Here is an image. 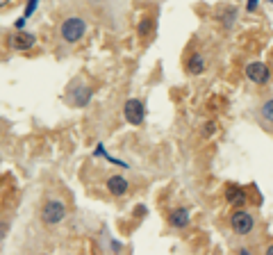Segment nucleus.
Instances as JSON below:
<instances>
[{
    "instance_id": "obj_1",
    "label": "nucleus",
    "mask_w": 273,
    "mask_h": 255,
    "mask_svg": "<svg viewBox=\"0 0 273 255\" xmlns=\"http://www.w3.org/2000/svg\"><path fill=\"white\" fill-rule=\"evenodd\" d=\"M87 35V21L82 16H68L62 21L60 25V36L66 43H77L82 41V36Z\"/></svg>"
},
{
    "instance_id": "obj_2",
    "label": "nucleus",
    "mask_w": 273,
    "mask_h": 255,
    "mask_svg": "<svg viewBox=\"0 0 273 255\" xmlns=\"http://www.w3.org/2000/svg\"><path fill=\"white\" fill-rule=\"evenodd\" d=\"M66 214H68V208H66V203L60 201V198H48L46 203L41 205V221L46 225H57L66 219Z\"/></svg>"
},
{
    "instance_id": "obj_3",
    "label": "nucleus",
    "mask_w": 273,
    "mask_h": 255,
    "mask_svg": "<svg viewBox=\"0 0 273 255\" xmlns=\"http://www.w3.org/2000/svg\"><path fill=\"white\" fill-rule=\"evenodd\" d=\"M230 225H232V230H235V235L246 237V235H250V232L255 230V217L248 210H235L230 217Z\"/></svg>"
},
{
    "instance_id": "obj_4",
    "label": "nucleus",
    "mask_w": 273,
    "mask_h": 255,
    "mask_svg": "<svg viewBox=\"0 0 273 255\" xmlns=\"http://www.w3.org/2000/svg\"><path fill=\"white\" fill-rule=\"evenodd\" d=\"M91 96H94L91 87H87V84H82V82H75L71 89H68V94H66V101L73 107H87L91 101Z\"/></svg>"
},
{
    "instance_id": "obj_5",
    "label": "nucleus",
    "mask_w": 273,
    "mask_h": 255,
    "mask_svg": "<svg viewBox=\"0 0 273 255\" xmlns=\"http://www.w3.org/2000/svg\"><path fill=\"white\" fill-rule=\"evenodd\" d=\"M123 116H125V121H128L130 125H141L143 123V116H146L143 103L139 101V98H130V101H125Z\"/></svg>"
},
{
    "instance_id": "obj_6",
    "label": "nucleus",
    "mask_w": 273,
    "mask_h": 255,
    "mask_svg": "<svg viewBox=\"0 0 273 255\" xmlns=\"http://www.w3.org/2000/svg\"><path fill=\"white\" fill-rule=\"evenodd\" d=\"M243 73H246V77H248L250 82H255V84H269V80H271V69L264 62H250L243 69Z\"/></svg>"
},
{
    "instance_id": "obj_7",
    "label": "nucleus",
    "mask_w": 273,
    "mask_h": 255,
    "mask_svg": "<svg viewBox=\"0 0 273 255\" xmlns=\"http://www.w3.org/2000/svg\"><path fill=\"white\" fill-rule=\"evenodd\" d=\"M34 43H36V36L32 32H14L9 36V48H14V50H30Z\"/></svg>"
},
{
    "instance_id": "obj_8",
    "label": "nucleus",
    "mask_w": 273,
    "mask_h": 255,
    "mask_svg": "<svg viewBox=\"0 0 273 255\" xmlns=\"http://www.w3.org/2000/svg\"><path fill=\"white\" fill-rule=\"evenodd\" d=\"M169 223H171L175 230H184V228L191 223V212L187 208L171 210V214H169Z\"/></svg>"
},
{
    "instance_id": "obj_9",
    "label": "nucleus",
    "mask_w": 273,
    "mask_h": 255,
    "mask_svg": "<svg viewBox=\"0 0 273 255\" xmlns=\"http://www.w3.org/2000/svg\"><path fill=\"white\" fill-rule=\"evenodd\" d=\"M107 191L112 196H116V198H121V196L128 194V180H125V176H109L107 178Z\"/></svg>"
},
{
    "instance_id": "obj_10",
    "label": "nucleus",
    "mask_w": 273,
    "mask_h": 255,
    "mask_svg": "<svg viewBox=\"0 0 273 255\" xmlns=\"http://www.w3.org/2000/svg\"><path fill=\"white\" fill-rule=\"evenodd\" d=\"M257 114H260V121L262 123H267L269 128H273V96L264 98L257 107Z\"/></svg>"
},
{
    "instance_id": "obj_11",
    "label": "nucleus",
    "mask_w": 273,
    "mask_h": 255,
    "mask_svg": "<svg viewBox=\"0 0 273 255\" xmlns=\"http://www.w3.org/2000/svg\"><path fill=\"white\" fill-rule=\"evenodd\" d=\"M205 69H207L205 57H203L201 53H191L189 62H187V73H191V75H203V73H205Z\"/></svg>"
},
{
    "instance_id": "obj_12",
    "label": "nucleus",
    "mask_w": 273,
    "mask_h": 255,
    "mask_svg": "<svg viewBox=\"0 0 273 255\" xmlns=\"http://www.w3.org/2000/svg\"><path fill=\"white\" fill-rule=\"evenodd\" d=\"M226 201L230 203V205H243L246 203V191L241 189V187H228L226 189Z\"/></svg>"
},
{
    "instance_id": "obj_13",
    "label": "nucleus",
    "mask_w": 273,
    "mask_h": 255,
    "mask_svg": "<svg viewBox=\"0 0 273 255\" xmlns=\"http://www.w3.org/2000/svg\"><path fill=\"white\" fill-rule=\"evenodd\" d=\"M219 18L223 21V25L226 28H232V23H235V18H237V7H228V5H223L219 9Z\"/></svg>"
},
{
    "instance_id": "obj_14",
    "label": "nucleus",
    "mask_w": 273,
    "mask_h": 255,
    "mask_svg": "<svg viewBox=\"0 0 273 255\" xmlns=\"http://www.w3.org/2000/svg\"><path fill=\"white\" fill-rule=\"evenodd\" d=\"M136 30H139V35H141V36H148L150 32H153V21H150V18H143Z\"/></svg>"
},
{
    "instance_id": "obj_15",
    "label": "nucleus",
    "mask_w": 273,
    "mask_h": 255,
    "mask_svg": "<svg viewBox=\"0 0 273 255\" xmlns=\"http://www.w3.org/2000/svg\"><path fill=\"white\" fill-rule=\"evenodd\" d=\"M216 135V123L214 121H205L203 123V137H214Z\"/></svg>"
},
{
    "instance_id": "obj_16",
    "label": "nucleus",
    "mask_w": 273,
    "mask_h": 255,
    "mask_svg": "<svg viewBox=\"0 0 273 255\" xmlns=\"http://www.w3.org/2000/svg\"><path fill=\"white\" fill-rule=\"evenodd\" d=\"M36 9V0H30V5L25 7V18H30L32 16V12Z\"/></svg>"
},
{
    "instance_id": "obj_17",
    "label": "nucleus",
    "mask_w": 273,
    "mask_h": 255,
    "mask_svg": "<svg viewBox=\"0 0 273 255\" xmlns=\"http://www.w3.org/2000/svg\"><path fill=\"white\" fill-rule=\"evenodd\" d=\"M7 232H9V223H5V221H0V239L5 237Z\"/></svg>"
},
{
    "instance_id": "obj_18",
    "label": "nucleus",
    "mask_w": 273,
    "mask_h": 255,
    "mask_svg": "<svg viewBox=\"0 0 273 255\" xmlns=\"http://www.w3.org/2000/svg\"><path fill=\"white\" fill-rule=\"evenodd\" d=\"M257 9V0H248V12H255Z\"/></svg>"
},
{
    "instance_id": "obj_19",
    "label": "nucleus",
    "mask_w": 273,
    "mask_h": 255,
    "mask_svg": "<svg viewBox=\"0 0 273 255\" xmlns=\"http://www.w3.org/2000/svg\"><path fill=\"white\" fill-rule=\"evenodd\" d=\"M9 2H12V0H0V7H7Z\"/></svg>"
},
{
    "instance_id": "obj_20",
    "label": "nucleus",
    "mask_w": 273,
    "mask_h": 255,
    "mask_svg": "<svg viewBox=\"0 0 273 255\" xmlns=\"http://www.w3.org/2000/svg\"><path fill=\"white\" fill-rule=\"evenodd\" d=\"M267 253H269V255H273V244H271V246L267 249Z\"/></svg>"
},
{
    "instance_id": "obj_21",
    "label": "nucleus",
    "mask_w": 273,
    "mask_h": 255,
    "mask_svg": "<svg viewBox=\"0 0 273 255\" xmlns=\"http://www.w3.org/2000/svg\"><path fill=\"white\" fill-rule=\"evenodd\" d=\"M89 2H102V0H89Z\"/></svg>"
},
{
    "instance_id": "obj_22",
    "label": "nucleus",
    "mask_w": 273,
    "mask_h": 255,
    "mask_svg": "<svg viewBox=\"0 0 273 255\" xmlns=\"http://www.w3.org/2000/svg\"><path fill=\"white\" fill-rule=\"evenodd\" d=\"M271 2H273V0H271Z\"/></svg>"
}]
</instances>
